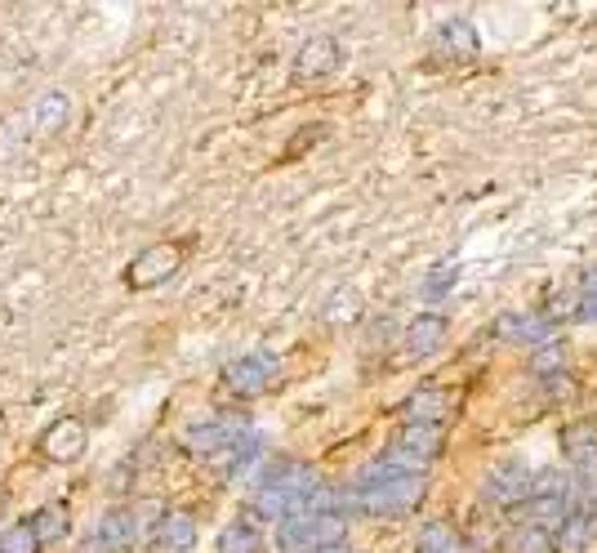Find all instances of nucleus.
<instances>
[{
  "label": "nucleus",
  "instance_id": "nucleus-4",
  "mask_svg": "<svg viewBox=\"0 0 597 553\" xmlns=\"http://www.w3.org/2000/svg\"><path fill=\"white\" fill-rule=\"evenodd\" d=\"M277 375H281V362L272 353H245V357L224 366V385L237 398H259L277 385Z\"/></svg>",
  "mask_w": 597,
  "mask_h": 553
},
{
  "label": "nucleus",
  "instance_id": "nucleus-17",
  "mask_svg": "<svg viewBox=\"0 0 597 553\" xmlns=\"http://www.w3.org/2000/svg\"><path fill=\"white\" fill-rule=\"evenodd\" d=\"M593 536H597V523H593V514H575L552 531V544H558V553H588V544H593Z\"/></svg>",
  "mask_w": 597,
  "mask_h": 553
},
{
  "label": "nucleus",
  "instance_id": "nucleus-16",
  "mask_svg": "<svg viewBox=\"0 0 597 553\" xmlns=\"http://www.w3.org/2000/svg\"><path fill=\"white\" fill-rule=\"evenodd\" d=\"M558 447H562V455H571V460H593V455H597V415L571 419L567 429H562V438H558Z\"/></svg>",
  "mask_w": 597,
  "mask_h": 553
},
{
  "label": "nucleus",
  "instance_id": "nucleus-26",
  "mask_svg": "<svg viewBox=\"0 0 597 553\" xmlns=\"http://www.w3.org/2000/svg\"><path fill=\"white\" fill-rule=\"evenodd\" d=\"M76 553H107V549H103V540H99V536H85V540L76 544Z\"/></svg>",
  "mask_w": 597,
  "mask_h": 553
},
{
  "label": "nucleus",
  "instance_id": "nucleus-23",
  "mask_svg": "<svg viewBox=\"0 0 597 553\" xmlns=\"http://www.w3.org/2000/svg\"><path fill=\"white\" fill-rule=\"evenodd\" d=\"M508 553H558V544H552V531L522 527L513 540H508Z\"/></svg>",
  "mask_w": 597,
  "mask_h": 553
},
{
  "label": "nucleus",
  "instance_id": "nucleus-20",
  "mask_svg": "<svg viewBox=\"0 0 597 553\" xmlns=\"http://www.w3.org/2000/svg\"><path fill=\"white\" fill-rule=\"evenodd\" d=\"M415 549H419V553H468L463 540H459L446 523H423L419 536H415Z\"/></svg>",
  "mask_w": 597,
  "mask_h": 553
},
{
  "label": "nucleus",
  "instance_id": "nucleus-7",
  "mask_svg": "<svg viewBox=\"0 0 597 553\" xmlns=\"http://www.w3.org/2000/svg\"><path fill=\"white\" fill-rule=\"evenodd\" d=\"M344 63V50H339L334 36H308L294 54V80H326Z\"/></svg>",
  "mask_w": 597,
  "mask_h": 553
},
{
  "label": "nucleus",
  "instance_id": "nucleus-18",
  "mask_svg": "<svg viewBox=\"0 0 597 553\" xmlns=\"http://www.w3.org/2000/svg\"><path fill=\"white\" fill-rule=\"evenodd\" d=\"M31 527H36V540L46 544V549L63 544V540H67V531H72V514H67V504H46V508H36V514H31Z\"/></svg>",
  "mask_w": 597,
  "mask_h": 553
},
{
  "label": "nucleus",
  "instance_id": "nucleus-8",
  "mask_svg": "<svg viewBox=\"0 0 597 553\" xmlns=\"http://www.w3.org/2000/svg\"><path fill=\"white\" fill-rule=\"evenodd\" d=\"M446 339H450V322L442 313H415L410 326H406V335H402V349H406V357L423 362V357L442 353Z\"/></svg>",
  "mask_w": 597,
  "mask_h": 553
},
{
  "label": "nucleus",
  "instance_id": "nucleus-14",
  "mask_svg": "<svg viewBox=\"0 0 597 553\" xmlns=\"http://www.w3.org/2000/svg\"><path fill=\"white\" fill-rule=\"evenodd\" d=\"M437 46H442L455 63H473L478 50H482V36H478V27L468 23V18H446V23L437 27Z\"/></svg>",
  "mask_w": 597,
  "mask_h": 553
},
{
  "label": "nucleus",
  "instance_id": "nucleus-6",
  "mask_svg": "<svg viewBox=\"0 0 597 553\" xmlns=\"http://www.w3.org/2000/svg\"><path fill=\"white\" fill-rule=\"evenodd\" d=\"M36 447L50 464H72L85 455V447H90V429H85V419H76V415H59L50 429L40 433Z\"/></svg>",
  "mask_w": 597,
  "mask_h": 553
},
{
  "label": "nucleus",
  "instance_id": "nucleus-5",
  "mask_svg": "<svg viewBox=\"0 0 597 553\" xmlns=\"http://www.w3.org/2000/svg\"><path fill=\"white\" fill-rule=\"evenodd\" d=\"M531 491H535V478H531V469H526L522 460H504L499 469H491L486 482H482V495H486L491 504H499V508L526 504Z\"/></svg>",
  "mask_w": 597,
  "mask_h": 553
},
{
  "label": "nucleus",
  "instance_id": "nucleus-24",
  "mask_svg": "<svg viewBox=\"0 0 597 553\" xmlns=\"http://www.w3.org/2000/svg\"><path fill=\"white\" fill-rule=\"evenodd\" d=\"M580 322H597V264H588V273L580 277Z\"/></svg>",
  "mask_w": 597,
  "mask_h": 553
},
{
  "label": "nucleus",
  "instance_id": "nucleus-28",
  "mask_svg": "<svg viewBox=\"0 0 597 553\" xmlns=\"http://www.w3.org/2000/svg\"><path fill=\"white\" fill-rule=\"evenodd\" d=\"M0 523H5V495H0Z\"/></svg>",
  "mask_w": 597,
  "mask_h": 553
},
{
  "label": "nucleus",
  "instance_id": "nucleus-21",
  "mask_svg": "<svg viewBox=\"0 0 597 553\" xmlns=\"http://www.w3.org/2000/svg\"><path fill=\"white\" fill-rule=\"evenodd\" d=\"M562 370H567V344H562V339H548V344L535 349L531 375H539V379H562Z\"/></svg>",
  "mask_w": 597,
  "mask_h": 553
},
{
  "label": "nucleus",
  "instance_id": "nucleus-15",
  "mask_svg": "<svg viewBox=\"0 0 597 553\" xmlns=\"http://www.w3.org/2000/svg\"><path fill=\"white\" fill-rule=\"evenodd\" d=\"M31 121H36L40 135H59V130H67V121H72V99H67L63 90L40 95L36 108H31Z\"/></svg>",
  "mask_w": 597,
  "mask_h": 553
},
{
  "label": "nucleus",
  "instance_id": "nucleus-11",
  "mask_svg": "<svg viewBox=\"0 0 597 553\" xmlns=\"http://www.w3.org/2000/svg\"><path fill=\"white\" fill-rule=\"evenodd\" d=\"M450 411H455V398H450V389H437V385L415 389L402 406L406 424H433V429H442V424L450 419Z\"/></svg>",
  "mask_w": 597,
  "mask_h": 553
},
{
  "label": "nucleus",
  "instance_id": "nucleus-12",
  "mask_svg": "<svg viewBox=\"0 0 597 553\" xmlns=\"http://www.w3.org/2000/svg\"><path fill=\"white\" fill-rule=\"evenodd\" d=\"M196 544V518L188 508H169L165 523L152 531V553H192Z\"/></svg>",
  "mask_w": 597,
  "mask_h": 553
},
{
  "label": "nucleus",
  "instance_id": "nucleus-2",
  "mask_svg": "<svg viewBox=\"0 0 597 553\" xmlns=\"http://www.w3.org/2000/svg\"><path fill=\"white\" fill-rule=\"evenodd\" d=\"M442 451H446V429H433V424H402L379 460H389L402 474H423L442 460Z\"/></svg>",
  "mask_w": 597,
  "mask_h": 553
},
{
  "label": "nucleus",
  "instance_id": "nucleus-22",
  "mask_svg": "<svg viewBox=\"0 0 597 553\" xmlns=\"http://www.w3.org/2000/svg\"><path fill=\"white\" fill-rule=\"evenodd\" d=\"M46 544L36 540V527H31V518L27 523H10L5 531H0V553H40Z\"/></svg>",
  "mask_w": 597,
  "mask_h": 553
},
{
  "label": "nucleus",
  "instance_id": "nucleus-25",
  "mask_svg": "<svg viewBox=\"0 0 597 553\" xmlns=\"http://www.w3.org/2000/svg\"><path fill=\"white\" fill-rule=\"evenodd\" d=\"M455 277H459V268H455V264L433 268V273H429V281H423V294H429V300H442V294L455 286Z\"/></svg>",
  "mask_w": 597,
  "mask_h": 553
},
{
  "label": "nucleus",
  "instance_id": "nucleus-9",
  "mask_svg": "<svg viewBox=\"0 0 597 553\" xmlns=\"http://www.w3.org/2000/svg\"><path fill=\"white\" fill-rule=\"evenodd\" d=\"M94 536L103 540V549H107V553H130V549L139 544V536H143V523H139V514H135V508L112 504L107 514L99 518Z\"/></svg>",
  "mask_w": 597,
  "mask_h": 553
},
{
  "label": "nucleus",
  "instance_id": "nucleus-29",
  "mask_svg": "<svg viewBox=\"0 0 597 553\" xmlns=\"http://www.w3.org/2000/svg\"><path fill=\"white\" fill-rule=\"evenodd\" d=\"M593 523H597V508H593Z\"/></svg>",
  "mask_w": 597,
  "mask_h": 553
},
{
  "label": "nucleus",
  "instance_id": "nucleus-10",
  "mask_svg": "<svg viewBox=\"0 0 597 553\" xmlns=\"http://www.w3.org/2000/svg\"><path fill=\"white\" fill-rule=\"evenodd\" d=\"M259 447H264V438L254 433V429H245V433H237L215 460H209V469H215V478L232 482V478H241V474L250 469V464H259V455H264Z\"/></svg>",
  "mask_w": 597,
  "mask_h": 553
},
{
  "label": "nucleus",
  "instance_id": "nucleus-3",
  "mask_svg": "<svg viewBox=\"0 0 597 553\" xmlns=\"http://www.w3.org/2000/svg\"><path fill=\"white\" fill-rule=\"evenodd\" d=\"M188 260V246L183 241H156L148 250H139L130 264H125V286L130 290H152V286H165L175 277Z\"/></svg>",
  "mask_w": 597,
  "mask_h": 553
},
{
  "label": "nucleus",
  "instance_id": "nucleus-19",
  "mask_svg": "<svg viewBox=\"0 0 597 553\" xmlns=\"http://www.w3.org/2000/svg\"><path fill=\"white\" fill-rule=\"evenodd\" d=\"M219 553H264V531L245 518H237L219 531Z\"/></svg>",
  "mask_w": 597,
  "mask_h": 553
},
{
  "label": "nucleus",
  "instance_id": "nucleus-1",
  "mask_svg": "<svg viewBox=\"0 0 597 553\" xmlns=\"http://www.w3.org/2000/svg\"><path fill=\"white\" fill-rule=\"evenodd\" d=\"M272 540L281 553H321L330 544L348 540V518L344 514H290L277 523Z\"/></svg>",
  "mask_w": 597,
  "mask_h": 553
},
{
  "label": "nucleus",
  "instance_id": "nucleus-13",
  "mask_svg": "<svg viewBox=\"0 0 597 553\" xmlns=\"http://www.w3.org/2000/svg\"><path fill=\"white\" fill-rule=\"evenodd\" d=\"M495 335L504 339V344H548V317L544 313H504L495 322Z\"/></svg>",
  "mask_w": 597,
  "mask_h": 553
},
{
  "label": "nucleus",
  "instance_id": "nucleus-27",
  "mask_svg": "<svg viewBox=\"0 0 597 553\" xmlns=\"http://www.w3.org/2000/svg\"><path fill=\"white\" fill-rule=\"evenodd\" d=\"M321 553H357V549H353V544L344 540V544H330V549H321Z\"/></svg>",
  "mask_w": 597,
  "mask_h": 553
}]
</instances>
